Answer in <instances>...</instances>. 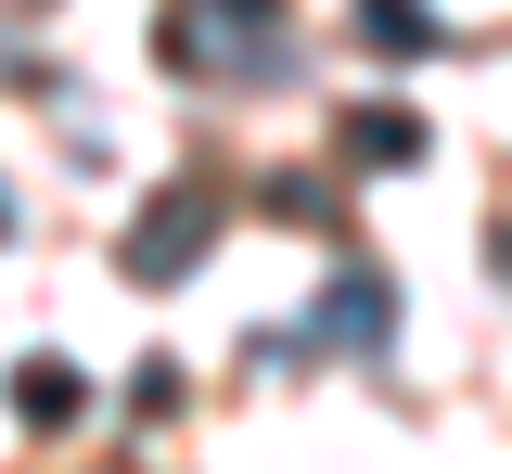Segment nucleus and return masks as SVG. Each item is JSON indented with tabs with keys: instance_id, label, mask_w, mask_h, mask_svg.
Here are the masks:
<instances>
[{
	"instance_id": "1",
	"label": "nucleus",
	"mask_w": 512,
	"mask_h": 474,
	"mask_svg": "<svg viewBox=\"0 0 512 474\" xmlns=\"http://www.w3.org/2000/svg\"><path fill=\"white\" fill-rule=\"evenodd\" d=\"M256 52H282V0H167L154 13V65L180 77H244Z\"/></svg>"
},
{
	"instance_id": "2",
	"label": "nucleus",
	"mask_w": 512,
	"mask_h": 474,
	"mask_svg": "<svg viewBox=\"0 0 512 474\" xmlns=\"http://www.w3.org/2000/svg\"><path fill=\"white\" fill-rule=\"evenodd\" d=\"M205 244H218V193H192V180H180V193H154L141 218H128L116 270H128V282H180L192 257H205Z\"/></svg>"
},
{
	"instance_id": "3",
	"label": "nucleus",
	"mask_w": 512,
	"mask_h": 474,
	"mask_svg": "<svg viewBox=\"0 0 512 474\" xmlns=\"http://www.w3.org/2000/svg\"><path fill=\"white\" fill-rule=\"evenodd\" d=\"M90 385H77V359H13V423H77Z\"/></svg>"
},
{
	"instance_id": "4",
	"label": "nucleus",
	"mask_w": 512,
	"mask_h": 474,
	"mask_svg": "<svg viewBox=\"0 0 512 474\" xmlns=\"http://www.w3.org/2000/svg\"><path fill=\"white\" fill-rule=\"evenodd\" d=\"M359 39L372 52H436V13L423 0H359Z\"/></svg>"
},
{
	"instance_id": "5",
	"label": "nucleus",
	"mask_w": 512,
	"mask_h": 474,
	"mask_svg": "<svg viewBox=\"0 0 512 474\" xmlns=\"http://www.w3.org/2000/svg\"><path fill=\"white\" fill-rule=\"evenodd\" d=\"M346 141H359L372 167H410V154H423V129H410V116H346Z\"/></svg>"
},
{
	"instance_id": "6",
	"label": "nucleus",
	"mask_w": 512,
	"mask_h": 474,
	"mask_svg": "<svg viewBox=\"0 0 512 474\" xmlns=\"http://www.w3.org/2000/svg\"><path fill=\"white\" fill-rule=\"evenodd\" d=\"M0 244H13V205H0Z\"/></svg>"
},
{
	"instance_id": "7",
	"label": "nucleus",
	"mask_w": 512,
	"mask_h": 474,
	"mask_svg": "<svg viewBox=\"0 0 512 474\" xmlns=\"http://www.w3.org/2000/svg\"><path fill=\"white\" fill-rule=\"evenodd\" d=\"M13 13H39V0H13Z\"/></svg>"
}]
</instances>
